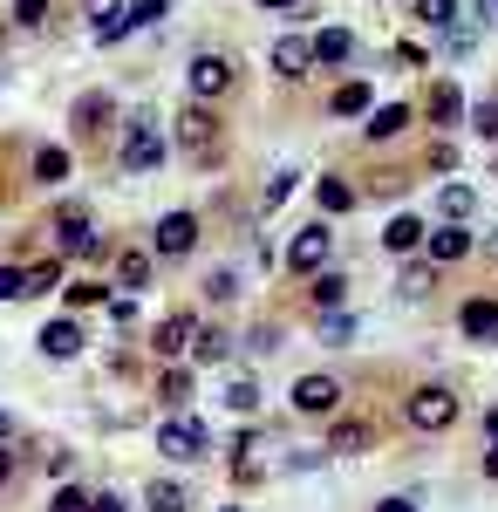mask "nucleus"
<instances>
[{
    "mask_svg": "<svg viewBox=\"0 0 498 512\" xmlns=\"http://www.w3.org/2000/svg\"><path fill=\"white\" fill-rule=\"evenodd\" d=\"M403 417H410V431L437 437V431H451V424H458V396H451V390H437V383H423V390H410Z\"/></svg>",
    "mask_w": 498,
    "mask_h": 512,
    "instance_id": "nucleus-1",
    "label": "nucleus"
},
{
    "mask_svg": "<svg viewBox=\"0 0 498 512\" xmlns=\"http://www.w3.org/2000/svg\"><path fill=\"white\" fill-rule=\"evenodd\" d=\"M492 14H498V0H492Z\"/></svg>",
    "mask_w": 498,
    "mask_h": 512,
    "instance_id": "nucleus-49",
    "label": "nucleus"
},
{
    "mask_svg": "<svg viewBox=\"0 0 498 512\" xmlns=\"http://www.w3.org/2000/svg\"><path fill=\"white\" fill-rule=\"evenodd\" d=\"M157 451H164V458H205V451H212V431H205L198 417H164V424H157Z\"/></svg>",
    "mask_w": 498,
    "mask_h": 512,
    "instance_id": "nucleus-3",
    "label": "nucleus"
},
{
    "mask_svg": "<svg viewBox=\"0 0 498 512\" xmlns=\"http://www.w3.org/2000/svg\"><path fill=\"white\" fill-rule=\"evenodd\" d=\"M55 246H62V253H96V226H89V212L69 205V212L55 219Z\"/></svg>",
    "mask_w": 498,
    "mask_h": 512,
    "instance_id": "nucleus-11",
    "label": "nucleus"
},
{
    "mask_svg": "<svg viewBox=\"0 0 498 512\" xmlns=\"http://www.w3.org/2000/svg\"><path fill=\"white\" fill-rule=\"evenodd\" d=\"M151 280V253H123L116 260V287H144Z\"/></svg>",
    "mask_w": 498,
    "mask_h": 512,
    "instance_id": "nucleus-29",
    "label": "nucleus"
},
{
    "mask_svg": "<svg viewBox=\"0 0 498 512\" xmlns=\"http://www.w3.org/2000/svg\"><path fill=\"white\" fill-rule=\"evenodd\" d=\"M164 14H171V0H130V21H137V28H157Z\"/></svg>",
    "mask_w": 498,
    "mask_h": 512,
    "instance_id": "nucleus-33",
    "label": "nucleus"
},
{
    "mask_svg": "<svg viewBox=\"0 0 498 512\" xmlns=\"http://www.w3.org/2000/svg\"><path fill=\"white\" fill-rule=\"evenodd\" d=\"M485 431H492V437H498V410H492V417H485Z\"/></svg>",
    "mask_w": 498,
    "mask_h": 512,
    "instance_id": "nucleus-48",
    "label": "nucleus"
},
{
    "mask_svg": "<svg viewBox=\"0 0 498 512\" xmlns=\"http://www.w3.org/2000/svg\"><path fill=\"white\" fill-rule=\"evenodd\" d=\"M28 294V274L21 267H0V301H21Z\"/></svg>",
    "mask_w": 498,
    "mask_h": 512,
    "instance_id": "nucleus-36",
    "label": "nucleus"
},
{
    "mask_svg": "<svg viewBox=\"0 0 498 512\" xmlns=\"http://www.w3.org/2000/svg\"><path fill=\"white\" fill-rule=\"evenodd\" d=\"M458 117H464L458 82H437V89H430V123H458Z\"/></svg>",
    "mask_w": 498,
    "mask_h": 512,
    "instance_id": "nucleus-22",
    "label": "nucleus"
},
{
    "mask_svg": "<svg viewBox=\"0 0 498 512\" xmlns=\"http://www.w3.org/2000/svg\"><path fill=\"white\" fill-rule=\"evenodd\" d=\"M69 178V151L62 144H41L35 151V185H62Z\"/></svg>",
    "mask_w": 498,
    "mask_h": 512,
    "instance_id": "nucleus-18",
    "label": "nucleus"
},
{
    "mask_svg": "<svg viewBox=\"0 0 498 512\" xmlns=\"http://www.w3.org/2000/svg\"><path fill=\"white\" fill-rule=\"evenodd\" d=\"M7 431H14V417H7V410H0V437H7Z\"/></svg>",
    "mask_w": 498,
    "mask_h": 512,
    "instance_id": "nucleus-46",
    "label": "nucleus"
},
{
    "mask_svg": "<svg viewBox=\"0 0 498 512\" xmlns=\"http://www.w3.org/2000/svg\"><path fill=\"white\" fill-rule=\"evenodd\" d=\"M307 69H314V41H301V35L273 41V76H280V82H301Z\"/></svg>",
    "mask_w": 498,
    "mask_h": 512,
    "instance_id": "nucleus-10",
    "label": "nucleus"
},
{
    "mask_svg": "<svg viewBox=\"0 0 498 512\" xmlns=\"http://www.w3.org/2000/svg\"><path fill=\"white\" fill-rule=\"evenodd\" d=\"M205 294H212V301H232V294H239V280H232V274H212V280H205Z\"/></svg>",
    "mask_w": 498,
    "mask_h": 512,
    "instance_id": "nucleus-41",
    "label": "nucleus"
},
{
    "mask_svg": "<svg viewBox=\"0 0 498 512\" xmlns=\"http://www.w3.org/2000/svg\"><path fill=\"white\" fill-rule=\"evenodd\" d=\"M178 144H185L192 158H212V151H219V117H212L205 103L185 110V117H178Z\"/></svg>",
    "mask_w": 498,
    "mask_h": 512,
    "instance_id": "nucleus-7",
    "label": "nucleus"
},
{
    "mask_svg": "<svg viewBox=\"0 0 498 512\" xmlns=\"http://www.w3.org/2000/svg\"><path fill=\"white\" fill-rule=\"evenodd\" d=\"M260 7H301V0H260Z\"/></svg>",
    "mask_w": 498,
    "mask_h": 512,
    "instance_id": "nucleus-47",
    "label": "nucleus"
},
{
    "mask_svg": "<svg viewBox=\"0 0 498 512\" xmlns=\"http://www.w3.org/2000/svg\"><path fill=\"white\" fill-rule=\"evenodd\" d=\"M151 512H192V499H185V485H171V478L157 485V478H151Z\"/></svg>",
    "mask_w": 498,
    "mask_h": 512,
    "instance_id": "nucleus-28",
    "label": "nucleus"
},
{
    "mask_svg": "<svg viewBox=\"0 0 498 512\" xmlns=\"http://www.w3.org/2000/svg\"><path fill=\"white\" fill-rule=\"evenodd\" d=\"M423 239H430V233H423V219H410V212H403V219H389L383 246H389V253H417Z\"/></svg>",
    "mask_w": 498,
    "mask_h": 512,
    "instance_id": "nucleus-17",
    "label": "nucleus"
},
{
    "mask_svg": "<svg viewBox=\"0 0 498 512\" xmlns=\"http://www.w3.org/2000/svg\"><path fill=\"white\" fill-rule=\"evenodd\" d=\"M48 512H96V492H82V485H62V492L48 499Z\"/></svg>",
    "mask_w": 498,
    "mask_h": 512,
    "instance_id": "nucleus-31",
    "label": "nucleus"
},
{
    "mask_svg": "<svg viewBox=\"0 0 498 512\" xmlns=\"http://www.w3.org/2000/svg\"><path fill=\"white\" fill-rule=\"evenodd\" d=\"M464 253H471L464 219H451V226H437V233H430V260H437V267H451V260H464Z\"/></svg>",
    "mask_w": 498,
    "mask_h": 512,
    "instance_id": "nucleus-14",
    "label": "nucleus"
},
{
    "mask_svg": "<svg viewBox=\"0 0 498 512\" xmlns=\"http://www.w3.org/2000/svg\"><path fill=\"white\" fill-rule=\"evenodd\" d=\"M7 472H14V458H7V451H0V485H7Z\"/></svg>",
    "mask_w": 498,
    "mask_h": 512,
    "instance_id": "nucleus-45",
    "label": "nucleus"
},
{
    "mask_svg": "<svg viewBox=\"0 0 498 512\" xmlns=\"http://www.w3.org/2000/svg\"><path fill=\"white\" fill-rule=\"evenodd\" d=\"M48 287H62V267H55V260L28 267V294H48Z\"/></svg>",
    "mask_w": 498,
    "mask_h": 512,
    "instance_id": "nucleus-34",
    "label": "nucleus"
},
{
    "mask_svg": "<svg viewBox=\"0 0 498 512\" xmlns=\"http://www.w3.org/2000/svg\"><path fill=\"white\" fill-rule=\"evenodd\" d=\"M314 198H321V212H348V205H355V185H342V178H314Z\"/></svg>",
    "mask_w": 498,
    "mask_h": 512,
    "instance_id": "nucleus-24",
    "label": "nucleus"
},
{
    "mask_svg": "<svg viewBox=\"0 0 498 512\" xmlns=\"http://www.w3.org/2000/svg\"><path fill=\"white\" fill-rule=\"evenodd\" d=\"M437 212H444V219H471V212H478V192H471V185H444V192H437Z\"/></svg>",
    "mask_w": 498,
    "mask_h": 512,
    "instance_id": "nucleus-23",
    "label": "nucleus"
},
{
    "mask_svg": "<svg viewBox=\"0 0 498 512\" xmlns=\"http://www.w3.org/2000/svg\"><path fill=\"white\" fill-rule=\"evenodd\" d=\"M485 478H498V437H492V451H485Z\"/></svg>",
    "mask_w": 498,
    "mask_h": 512,
    "instance_id": "nucleus-43",
    "label": "nucleus"
},
{
    "mask_svg": "<svg viewBox=\"0 0 498 512\" xmlns=\"http://www.w3.org/2000/svg\"><path fill=\"white\" fill-rule=\"evenodd\" d=\"M192 96L198 103H212V96H226L232 89V55H192Z\"/></svg>",
    "mask_w": 498,
    "mask_h": 512,
    "instance_id": "nucleus-6",
    "label": "nucleus"
},
{
    "mask_svg": "<svg viewBox=\"0 0 498 512\" xmlns=\"http://www.w3.org/2000/svg\"><path fill=\"white\" fill-rule=\"evenodd\" d=\"M430 280H437V260H430V267H403L396 287H403V301H423V294H430Z\"/></svg>",
    "mask_w": 498,
    "mask_h": 512,
    "instance_id": "nucleus-30",
    "label": "nucleus"
},
{
    "mask_svg": "<svg viewBox=\"0 0 498 512\" xmlns=\"http://www.w3.org/2000/svg\"><path fill=\"white\" fill-rule=\"evenodd\" d=\"M14 21H21V28H41V21H48V0H14Z\"/></svg>",
    "mask_w": 498,
    "mask_h": 512,
    "instance_id": "nucleus-35",
    "label": "nucleus"
},
{
    "mask_svg": "<svg viewBox=\"0 0 498 512\" xmlns=\"http://www.w3.org/2000/svg\"><path fill=\"white\" fill-rule=\"evenodd\" d=\"M96 512H123V499L116 492H96Z\"/></svg>",
    "mask_w": 498,
    "mask_h": 512,
    "instance_id": "nucleus-42",
    "label": "nucleus"
},
{
    "mask_svg": "<svg viewBox=\"0 0 498 512\" xmlns=\"http://www.w3.org/2000/svg\"><path fill=\"white\" fill-rule=\"evenodd\" d=\"M471 130H478V137H498V103H478V110H471Z\"/></svg>",
    "mask_w": 498,
    "mask_h": 512,
    "instance_id": "nucleus-39",
    "label": "nucleus"
},
{
    "mask_svg": "<svg viewBox=\"0 0 498 512\" xmlns=\"http://www.w3.org/2000/svg\"><path fill=\"white\" fill-rule=\"evenodd\" d=\"M103 117H110V96H82V103H76V130H82V137H96Z\"/></svg>",
    "mask_w": 498,
    "mask_h": 512,
    "instance_id": "nucleus-26",
    "label": "nucleus"
},
{
    "mask_svg": "<svg viewBox=\"0 0 498 512\" xmlns=\"http://www.w3.org/2000/svg\"><path fill=\"white\" fill-rule=\"evenodd\" d=\"M328 451H342V458H355V451H369V424H335V437H328Z\"/></svg>",
    "mask_w": 498,
    "mask_h": 512,
    "instance_id": "nucleus-27",
    "label": "nucleus"
},
{
    "mask_svg": "<svg viewBox=\"0 0 498 512\" xmlns=\"http://www.w3.org/2000/svg\"><path fill=\"white\" fill-rule=\"evenodd\" d=\"M335 403H342V383L335 376H301L294 383V410L301 417H335Z\"/></svg>",
    "mask_w": 498,
    "mask_h": 512,
    "instance_id": "nucleus-8",
    "label": "nucleus"
},
{
    "mask_svg": "<svg viewBox=\"0 0 498 512\" xmlns=\"http://www.w3.org/2000/svg\"><path fill=\"white\" fill-rule=\"evenodd\" d=\"M192 342H198V321H192V315H164V321H157V335H151L157 362H178Z\"/></svg>",
    "mask_w": 498,
    "mask_h": 512,
    "instance_id": "nucleus-9",
    "label": "nucleus"
},
{
    "mask_svg": "<svg viewBox=\"0 0 498 512\" xmlns=\"http://www.w3.org/2000/svg\"><path fill=\"white\" fill-rule=\"evenodd\" d=\"M164 164V130L157 117H130L123 123V171H157Z\"/></svg>",
    "mask_w": 498,
    "mask_h": 512,
    "instance_id": "nucleus-2",
    "label": "nucleus"
},
{
    "mask_svg": "<svg viewBox=\"0 0 498 512\" xmlns=\"http://www.w3.org/2000/svg\"><path fill=\"white\" fill-rule=\"evenodd\" d=\"M362 130H369V144H383V137H403V130H410V110H403V103H389V110H369V123H362Z\"/></svg>",
    "mask_w": 498,
    "mask_h": 512,
    "instance_id": "nucleus-16",
    "label": "nucleus"
},
{
    "mask_svg": "<svg viewBox=\"0 0 498 512\" xmlns=\"http://www.w3.org/2000/svg\"><path fill=\"white\" fill-rule=\"evenodd\" d=\"M226 403H232V410H239V417H246V410H253V403H260V390H253V383H246V376H239V383H232V390H226Z\"/></svg>",
    "mask_w": 498,
    "mask_h": 512,
    "instance_id": "nucleus-37",
    "label": "nucleus"
},
{
    "mask_svg": "<svg viewBox=\"0 0 498 512\" xmlns=\"http://www.w3.org/2000/svg\"><path fill=\"white\" fill-rule=\"evenodd\" d=\"M41 349L55 355V362H69V355L82 349V328L76 321H48V328H41Z\"/></svg>",
    "mask_w": 498,
    "mask_h": 512,
    "instance_id": "nucleus-15",
    "label": "nucleus"
},
{
    "mask_svg": "<svg viewBox=\"0 0 498 512\" xmlns=\"http://www.w3.org/2000/svg\"><path fill=\"white\" fill-rule=\"evenodd\" d=\"M369 110H376L369 82H342V89H335V117H369Z\"/></svg>",
    "mask_w": 498,
    "mask_h": 512,
    "instance_id": "nucleus-20",
    "label": "nucleus"
},
{
    "mask_svg": "<svg viewBox=\"0 0 498 512\" xmlns=\"http://www.w3.org/2000/svg\"><path fill=\"white\" fill-rule=\"evenodd\" d=\"M307 294H314V315H328V308H342L348 280H342V274H328V267H321V274H314V287H307Z\"/></svg>",
    "mask_w": 498,
    "mask_h": 512,
    "instance_id": "nucleus-21",
    "label": "nucleus"
},
{
    "mask_svg": "<svg viewBox=\"0 0 498 512\" xmlns=\"http://www.w3.org/2000/svg\"><path fill=\"white\" fill-rule=\"evenodd\" d=\"M287 192H294V171H280V178H273L267 192H260V205H267V212H273V205H287Z\"/></svg>",
    "mask_w": 498,
    "mask_h": 512,
    "instance_id": "nucleus-38",
    "label": "nucleus"
},
{
    "mask_svg": "<svg viewBox=\"0 0 498 512\" xmlns=\"http://www.w3.org/2000/svg\"><path fill=\"white\" fill-rule=\"evenodd\" d=\"M458 14H464L458 0H417V21H423V28H458Z\"/></svg>",
    "mask_w": 498,
    "mask_h": 512,
    "instance_id": "nucleus-25",
    "label": "nucleus"
},
{
    "mask_svg": "<svg viewBox=\"0 0 498 512\" xmlns=\"http://www.w3.org/2000/svg\"><path fill=\"white\" fill-rule=\"evenodd\" d=\"M198 246V219L192 212H164L151 233V253H164V260H178V253H192Z\"/></svg>",
    "mask_w": 498,
    "mask_h": 512,
    "instance_id": "nucleus-5",
    "label": "nucleus"
},
{
    "mask_svg": "<svg viewBox=\"0 0 498 512\" xmlns=\"http://www.w3.org/2000/svg\"><path fill=\"white\" fill-rule=\"evenodd\" d=\"M376 512H417V506H410V499H383Z\"/></svg>",
    "mask_w": 498,
    "mask_h": 512,
    "instance_id": "nucleus-44",
    "label": "nucleus"
},
{
    "mask_svg": "<svg viewBox=\"0 0 498 512\" xmlns=\"http://www.w3.org/2000/svg\"><path fill=\"white\" fill-rule=\"evenodd\" d=\"M192 355H198V362H226V335H219V328H198Z\"/></svg>",
    "mask_w": 498,
    "mask_h": 512,
    "instance_id": "nucleus-32",
    "label": "nucleus"
},
{
    "mask_svg": "<svg viewBox=\"0 0 498 512\" xmlns=\"http://www.w3.org/2000/svg\"><path fill=\"white\" fill-rule=\"evenodd\" d=\"M328 253H335V233H328V226H307V233H294V246H287V267H294V274H321Z\"/></svg>",
    "mask_w": 498,
    "mask_h": 512,
    "instance_id": "nucleus-4",
    "label": "nucleus"
},
{
    "mask_svg": "<svg viewBox=\"0 0 498 512\" xmlns=\"http://www.w3.org/2000/svg\"><path fill=\"white\" fill-rule=\"evenodd\" d=\"M348 55H355V35L348 28H321L314 35V62H348Z\"/></svg>",
    "mask_w": 498,
    "mask_h": 512,
    "instance_id": "nucleus-19",
    "label": "nucleus"
},
{
    "mask_svg": "<svg viewBox=\"0 0 498 512\" xmlns=\"http://www.w3.org/2000/svg\"><path fill=\"white\" fill-rule=\"evenodd\" d=\"M130 28H137L130 7H116V0H96V7H89V35H96V41H123Z\"/></svg>",
    "mask_w": 498,
    "mask_h": 512,
    "instance_id": "nucleus-12",
    "label": "nucleus"
},
{
    "mask_svg": "<svg viewBox=\"0 0 498 512\" xmlns=\"http://www.w3.org/2000/svg\"><path fill=\"white\" fill-rule=\"evenodd\" d=\"M458 328L471 335V342H498V301H464Z\"/></svg>",
    "mask_w": 498,
    "mask_h": 512,
    "instance_id": "nucleus-13",
    "label": "nucleus"
},
{
    "mask_svg": "<svg viewBox=\"0 0 498 512\" xmlns=\"http://www.w3.org/2000/svg\"><path fill=\"white\" fill-rule=\"evenodd\" d=\"M69 301H76V308H96V301H103V280H76Z\"/></svg>",
    "mask_w": 498,
    "mask_h": 512,
    "instance_id": "nucleus-40",
    "label": "nucleus"
}]
</instances>
